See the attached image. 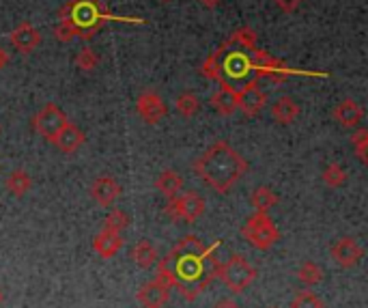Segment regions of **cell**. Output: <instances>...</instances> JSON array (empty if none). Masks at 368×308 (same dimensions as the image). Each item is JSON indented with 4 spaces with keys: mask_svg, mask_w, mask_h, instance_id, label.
Masks as SVG:
<instances>
[{
    "mask_svg": "<svg viewBox=\"0 0 368 308\" xmlns=\"http://www.w3.org/2000/svg\"><path fill=\"white\" fill-rule=\"evenodd\" d=\"M218 248V242L213 246H205L196 235L181 237L175 248L155 263V280L168 289H179L185 299H196L218 276L220 263L213 257Z\"/></svg>",
    "mask_w": 368,
    "mask_h": 308,
    "instance_id": "obj_1",
    "label": "cell"
},
{
    "mask_svg": "<svg viewBox=\"0 0 368 308\" xmlns=\"http://www.w3.org/2000/svg\"><path fill=\"white\" fill-rule=\"evenodd\" d=\"M263 54L265 50L257 48V33L243 26L205 58L200 73L207 80L218 82L220 88L237 93L239 88L261 80Z\"/></svg>",
    "mask_w": 368,
    "mask_h": 308,
    "instance_id": "obj_2",
    "label": "cell"
},
{
    "mask_svg": "<svg viewBox=\"0 0 368 308\" xmlns=\"http://www.w3.org/2000/svg\"><path fill=\"white\" fill-rule=\"evenodd\" d=\"M194 170L211 190H215L218 194H226L248 173V162L228 143L218 140L194 162Z\"/></svg>",
    "mask_w": 368,
    "mask_h": 308,
    "instance_id": "obj_3",
    "label": "cell"
},
{
    "mask_svg": "<svg viewBox=\"0 0 368 308\" xmlns=\"http://www.w3.org/2000/svg\"><path fill=\"white\" fill-rule=\"evenodd\" d=\"M58 20L69 22L76 29L78 39L82 41L93 39V35L108 22L136 24V26L147 24L143 18H123V16L110 14L103 0H67L58 11Z\"/></svg>",
    "mask_w": 368,
    "mask_h": 308,
    "instance_id": "obj_4",
    "label": "cell"
},
{
    "mask_svg": "<svg viewBox=\"0 0 368 308\" xmlns=\"http://www.w3.org/2000/svg\"><path fill=\"white\" fill-rule=\"evenodd\" d=\"M218 276L230 289V293H241L257 280V270L245 257L232 255L226 263H220Z\"/></svg>",
    "mask_w": 368,
    "mask_h": 308,
    "instance_id": "obj_5",
    "label": "cell"
},
{
    "mask_svg": "<svg viewBox=\"0 0 368 308\" xmlns=\"http://www.w3.org/2000/svg\"><path fill=\"white\" fill-rule=\"evenodd\" d=\"M241 237L248 240L257 250H270L276 246L280 233L274 225V220L267 214H255L245 220V225L241 227Z\"/></svg>",
    "mask_w": 368,
    "mask_h": 308,
    "instance_id": "obj_6",
    "label": "cell"
},
{
    "mask_svg": "<svg viewBox=\"0 0 368 308\" xmlns=\"http://www.w3.org/2000/svg\"><path fill=\"white\" fill-rule=\"evenodd\" d=\"M67 115L56 106V104H46L37 115H35V130L41 138H46L48 143H52L56 138V134L65 128L67 123Z\"/></svg>",
    "mask_w": 368,
    "mask_h": 308,
    "instance_id": "obj_7",
    "label": "cell"
},
{
    "mask_svg": "<svg viewBox=\"0 0 368 308\" xmlns=\"http://www.w3.org/2000/svg\"><path fill=\"white\" fill-rule=\"evenodd\" d=\"M267 104V93L259 86V82L248 84L237 91V111L245 117H257Z\"/></svg>",
    "mask_w": 368,
    "mask_h": 308,
    "instance_id": "obj_8",
    "label": "cell"
},
{
    "mask_svg": "<svg viewBox=\"0 0 368 308\" xmlns=\"http://www.w3.org/2000/svg\"><path fill=\"white\" fill-rule=\"evenodd\" d=\"M136 111H138L140 119L145 123H149V125H155L166 117V104L155 91H145V93L138 95Z\"/></svg>",
    "mask_w": 368,
    "mask_h": 308,
    "instance_id": "obj_9",
    "label": "cell"
},
{
    "mask_svg": "<svg viewBox=\"0 0 368 308\" xmlns=\"http://www.w3.org/2000/svg\"><path fill=\"white\" fill-rule=\"evenodd\" d=\"M332 259L340 265V267H353L359 263L364 250L359 248V244L353 237H340L338 242H334L332 250H329Z\"/></svg>",
    "mask_w": 368,
    "mask_h": 308,
    "instance_id": "obj_10",
    "label": "cell"
},
{
    "mask_svg": "<svg viewBox=\"0 0 368 308\" xmlns=\"http://www.w3.org/2000/svg\"><path fill=\"white\" fill-rule=\"evenodd\" d=\"M88 192H91V198L97 205H101V207H110V205L121 196V185H118V181L114 177L103 175V177H97L91 183V190Z\"/></svg>",
    "mask_w": 368,
    "mask_h": 308,
    "instance_id": "obj_11",
    "label": "cell"
},
{
    "mask_svg": "<svg viewBox=\"0 0 368 308\" xmlns=\"http://www.w3.org/2000/svg\"><path fill=\"white\" fill-rule=\"evenodd\" d=\"M11 43H14V48L18 50V52H22V54H31V52H35L37 48H39V43H41V33L31 24V22H22V24H18L14 31H11Z\"/></svg>",
    "mask_w": 368,
    "mask_h": 308,
    "instance_id": "obj_12",
    "label": "cell"
},
{
    "mask_svg": "<svg viewBox=\"0 0 368 308\" xmlns=\"http://www.w3.org/2000/svg\"><path fill=\"white\" fill-rule=\"evenodd\" d=\"M207 210V202L200 194L196 192H185V194H177V212H179V220L185 222H196Z\"/></svg>",
    "mask_w": 368,
    "mask_h": 308,
    "instance_id": "obj_13",
    "label": "cell"
},
{
    "mask_svg": "<svg viewBox=\"0 0 368 308\" xmlns=\"http://www.w3.org/2000/svg\"><path fill=\"white\" fill-rule=\"evenodd\" d=\"M84 140H86L84 132H82L76 123L67 121V123H65V128L56 134V138H54L52 143H54L63 153L71 155V153H76V151L84 145Z\"/></svg>",
    "mask_w": 368,
    "mask_h": 308,
    "instance_id": "obj_14",
    "label": "cell"
},
{
    "mask_svg": "<svg viewBox=\"0 0 368 308\" xmlns=\"http://www.w3.org/2000/svg\"><path fill=\"white\" fill-rule=\"evenodd\" d=\"M138 299L145 308H162L170 299V289L160 280H151L140 289Z\"/></svg>",
    "mask_w": 368,
    "mask_h": 308,
    "instance_id": "obj_15",
    "label": "cell"
},
{
    "mask_svg": "<svg viewBox=\"0 0 368 308\" xmlns=\"http://www.w3.org/2000/svg\"><path fill=\"white\" fill-rule=\"evenodd\" d=\"M334 119L342 125V128H357L359 121L364 119V111L357 104L355 99H342L340 104L334 108Z\"/></svg>",
    "mask_w": 368,
    "mask_h": 308,
    "instance_id": "obj_16",
    "label": "cell"
},
{
    "mask_svg": "<svg viewBox=\"0 0 368 308\" xmlns=\"http://www.w3.org/2000/svg\"><path fill=\"white\" fill-rule=\"evenodd\" d=\"M272 117L280 125H291L300 117V104H297L293 97H289V95L278 97L274 104H272Z\"/></svg>",
    "mask_w": 368,
    "mask_h": 308,
    "instance_id": "obj_17",
    "label": "cell"
},
{
    "mask_svg": "<svg viewBox=\"0 0 368 308\" xmlns=\"http://www.w3.org/2000/svg\"><path fill=\"white\" fill-rule=\"evenodd\" d=\"M93 248L99 257L103 259H112L121 248H123V237L121 233H112V231H101L95 240H93Z\"/></svg>",
    "mask_w": 368,
    "mask_h": 308,
    "instance_id": "obj_18",
    "label": "cell"
},
{
    "mask_svg": "<svg viewBox=\"0 0 368 308\" xmlns=\"http://www.w3.org/2000/svg\"><path fill=\"white\" fill-rule=\"evenodd\" d=\"M132 259L136 261V265L138 267H143V270H149V267H153L158 261H160V257H158V248L153 246V242H149V240H140L136 246H134V250H132Z\"/></svg>",
    "mask_w": 368,
    "mask_h": 308,
    "instance_id": "obj_19",
    "label": "cell"
},
{
    "mask_svg": "<svg viewBox=\"0 0 368 308\" xmlns=\"http://www.w3.org/2000/svg\"><path fill=\"white\" fill-rule=\"evenodd\" d=\"M209 104H211V108L218 111L222 117H230V115L237 111V93L226 91V88H220L215 95H211Z\"/></svg>",
    "mask_w": 368,
    "mask_h": 308,
    "instance_id": "obj_20",
    "label": "cell"
},
{
    "mask_svg": "<svg viewBox=\"0 0 368 308\" xmlns=\"http://www.w3.org/2000/svg\"><path fill=\"white\" fill-rule=\"evenodd\" d=\"M155 188L166 196V198H173V196H177V194H181V188H183V179H181V175L179 173H175V170H162V175L158 177V181H155Z\"/></svg>",
    "mask_w": 368,
    "mask_h": 308,
    "instance_id": "obj_21",
    "label": "cell"
},
{
    "mask_svg": "<svg viewBox=\"0 0 368 308\" xmlns=\"http://www.w3.org/2000/svg\"><path fill=\"white\" fill-rule=\"evenodd\" d=\"M276 202H278V196H276V192H274L272 188L261 185V188H257V190L252 192V207H255L259 214H267Z\"/></svg>",
    "mask_w": 368,
    "mask_h": 308,
    "instance_id": "obj_22",
    "label": "cell"
},
{
    "mask_svg": "<svg viewBox=\"0 0 368 308\" xmlns=\"http://www.w3.org/2000/svg\"><path fill=\"white\" fill-rule=\"evenodd\" d=\"M175 108H177V113H179L181 117L190 119V117H194V115L200 111V99H198V95L185 91V93H181V95L175 99Z\"/></svg>",
    "mask_w": 368,
    "mask_h": 308,
    "instance_id": "obj_23",
    "label": "cell"
},
{
    "mask_svg": "<svg viewBox=\"0 0 368 308\" xmlns=\"http://www.w3.org/2000/svg\"><path fill=\"white\" fill-rule=\"evenodd\" d=\"M7 188H9V192H11L14 196H24V194L33 188V179H31V175H29L26 170L16 168V170L9 175V179H7Z\"/></svg>",
    "mask_w": 368,
    "mask_h": 308,
    "instance_id": "obj_24",
    "label": "cell"
},
{
    "mask_svg": "<svg viewBox=\"0 0 368 308\" xmlns=\"http://www.w3.org/2000/svg\"><path fill=\"white\" fill-rule=\"evenodd\" d=\"M297 278L306 284V287H315L323 280V270L312 263V261H306L300 270H297Z\"/></svg>",
    "mask_w": 368,
    "mask_h": 308,
    "instance_id": "obj_25",
    "label": "cell"
},
{
    "mask_svg": "<svg viewBox=\"0 0 368 308\" xmlns=\"http://www.w3.org/2000/svg\"><path fill=\"white\" fill-rule=\"evenodd\" d=\"M344 181H347V173H344V168L340 166V164H327L325 166V170H323V183L327 185V188H340V185H344Z\"/></svg>",
    "mask_w": 368,
    "mask_h": 308,
    "instance_id": "obj_26",
    "label": "cell"
},
{
    "mask_svg": "<svg viewBox=\"0 0 368 308\" xmlns=\"http://www.w3.org/2000/svg\"><path fill=\"white\" fill-rule=\"evenodd\" d=\"M130 225V218L126 212H121V210H112L106 220H103V231H112V233H121L123 229H128Z\"/></svg>",
    "mask_w": 368,
    "mask_h": 308,
    "instance_id": "obj_27",
    "label": "cell"
},
{
    "mask_svg": "<svg viewBox=\"0 0 368 308\" xmlns=\"http://www.w3.org/2000/svg\"><path fill=\"white\" fill-rule=\"evenodd\" d=\"M97 65H99L97 52H95L93 48H88V46H84V48L78 52V56H76V67H78L80 71H93Z\"/></svg>",
    "mask_w": 368,
    "mask_h": 308,
    "instance_id": "obj_28",
    "label": "cell"
},
{
    "mask_svg": "<svg viewBox=\"0 0 368 308\" xmlns=\"http://www.w3.org/2000/svg\"><path fill=\"white\" fill-rule=\"evenodd\" d=\"M351 145H353V149H355L359 162L366 164V162H368V158H366V153H368V130H366V128L355 130V132L351 134Z\"/></svg>",
    "mask_w": 368,
    "mask_h": 308,
    "instance_id": "obj_29",
    "label": "cell"
},
{
    "mask_svg": "<svg viewBox=\"0 0 368 308\" xmlns=\"http://www.w3.org/2000/svg\"><path fill=\"white\" fill-rule=\"evenodd\" d=\"M289 308H323V302L312 291H300L291 299Z\"/></svg>",
    "mask_w": 368,
    "mask_h": 308,
    "instance_id": "obj_30",
    "label": "cell"
},
{
    "mask_svg": "<svg viewBox=\"0 0 368 308\" xmlns=\"http://www.w3.org/2000/svg\"><path fill=\"white\" fill-rule=\"evenodd\" d=\"M76 37H78V35H76V29H73L69 22L58 20V24L54 26V39L61 41V43H69V41H73Z\"/></svg>",
    "mask_w": 368,
    "mask_h": 308,
    "instance_id": "obj_31",
    "label": "cell"
},
{
    "mask_svg": "<svg viewBox=\"0 0 368 308\" xmlns=\"http://www.w3.org/2000/svg\"><path fill=\"white\" fill-rule=\"evenodd\" d=\"M302 3H304V0H274V5H276L282 14H293V11H297Z\"/></svg>",
    "mask_w": 368,
    "mask_h": 308,
    "instance_id": "obj_32",
    "label": "cell"
},
{
    "mask_svg": "<svg viewBox=\"0 0 368 308\" xmlns=\"http://www.w3.org/2000/svg\"><path fill=\"white\" fill-rule=\"evenodd\" d=\"M213 308H241L237 302H232V299H220Z\"/></svg>",
    "mask_w": 368,
    "mask_h": 308,
    "instance_id": "obj_33",
    "label": "cell"
},
{
    "mask_svg": "<svg viewBox=\"0 0 368 308\" xmlns=\"http://www.w3.org/2000/svg\"><path fill=\"white\" fill-rule=\"evenodd\" d=\"M200 5H205L207 9H215V7H220V3L222 0H198Z\"/></svg>",
    "mask_w": 368,
    "mask_h": 308,
    "instance_id": "obj_34",
    "label": "cell"
},
{
    "mask_svg": "<svg viewBox=\"0 0 368 308\" xmlns=\"http://www.w3.org/2000/svg\"><path fill=\"white\" fill-rule=\"evenodd\" d=\"M7 63H9V54H7V52H5L3 48H0V69H3V67H5Z\"/></svg>",
    "mask_w": 368,
    "mask_h": 308,
    "instance_id": "obj_35",
    "label": "cell"
},
{
    "mask_svg": "<svg viewBox=\"0 0 368 308\" xmlns=\"http://www.w3.org/2000/svg\"><path fill=\"white\" fill-rule=\"evenodd\" d=\"M160 3H173V0H160Z\"/></svg>",
    "mask_w": 368,
    "mask_h": 308,
    "instance_id": "obj_36",
    "label": "cell"
},
{
    "mask_svg": "<svg viewBox=\"0 0 368 308\" xmlns=\"http://www.w3.org/2000/svg\"><path fill=\"white\" fill-rule=\"evenodd\" d=\"M0 302H3V293H0Z\"/></svg>",
    "mask_w": 368,
    "mask_h": 308,
    "instance_id": "obj_37",
    "label": "cell"
}]
</instances>
